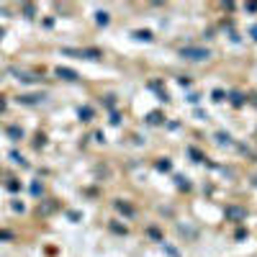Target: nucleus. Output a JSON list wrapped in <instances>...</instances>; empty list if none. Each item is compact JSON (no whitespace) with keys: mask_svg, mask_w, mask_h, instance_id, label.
<instances>
[{"mask_svg":"<svg viewBox=\"0 0 257 257\" xmlns=\"http://www.w3.org/2000/svg\"><path fill=\"white\" fill-rule=\"evenodd\" d=\"M232 103H234V106H242V95H237V93H234V95H232Z\"/></svg>","mask_w":257,"mask_h":257,"instance_id":"6","label":"nucleus"},{"mask_svg":"<svg viewBox=\"0 0 257 257\" xmlns=\"http://www.w3.org/2000/svg\"><path fill=\"white\" fill-rule=\"evenodd\" d=\"M149 123H160V113H152V116H149Z\"/></svg>","mask_w":257,"mask_h":257,"instance_id":"7","label":"nucleus"},{"mask_svg":"<svg viewBox=\"0 0 257 257\" xmlns=\"http://www.w3.org/2000/svg\"><path fill=\"white\" fill-rule=\"evenodd\" d=\"M214 100H224V93L221 90H214Z\"/></svg>","mask_w":257,"mask_h":257,"instance_id":"9","label":"nucleus"},{"mask_svg":"<svg viewBox=\"0 0 257 257\" xmlns=\"http://www.w3.org/2000/svg\"><path fill=\"white\" fill-rule=\"evenodd\" d=\"M229 216H237V218H239V216H242V211H239V208H229Z\"/></svg>","mask_w":257,"mask_h":257,"instance_id":"8","label":"nucleus"},{"mask_svg":"<svg viewBox=\"0 0 257 257\" xmlns=\"http://www.w3.org/2000/svg\"><path fill=\"white\" fill-rule=\"evenodd\" d=\"M252 34H255V39H257V29H252Z\"/></svg>","mask_w":257,"mask_h":257,"instance_id":"10","label":"nucleus"},{"mask_svg":"<svg viewBox=\"0 0 257 257\" xmlns=\"http://www.w3.org/2000/svg\"><path fill=\"white\" fill-rule=\"evenodd\" d=\"M134 36H136V39H144V41H149V39H152V34H149V31H136Z\"/></svg>","mask_w":257,"mask_h":257,"instance_id":"3","label":"nucleus"},{"mask_svg":"<svg viewBox=\"0 0 257 257\" xmlns=\"http://www.w3.org/2000/svg\"><path fill=\"white\" fill-rule=\"evenodd\" d=\"M98 23L106 26V23H108V13H98Z\"/></svg>","mask_w":257,"mask_h":257,"instance_id":"5","label":"nucleus"},{"mask_svg":"<svg viewBox=\"0 0 257 257\" xmlns=\"http://www.w3.org/2000/svg\"><path fill=\"white\" fill-rule=\"evenodd\" d=\"M180 54H183L185 59H193V62H201V59H208L211 57L208 49H201V46H185Z\"/></svg>","mask_w":257,"mask_h":257,"instance_id":"1","label":"nucleus"},{"mask_svg":"<svg viewBox=\"0 0 257 257\" xmlns=\"http://www.w3.org/2000/svg\"><path fill=\"white\" fill-rule=\"evenodd\" d=\"M57 75H59L62 80H77V72H72V69H67V67H59Z\"/></svg>","mask_w":257,"mask_h":257,"instance_id":"2","label":"nucleus"},{"mask_svg":"<svg viewBox=\"0 0 257 257\" xmlns=\"http://www.w3.org/2000/svg\"><path fill=\"white\" fill-rule=\"evenodd\" d=\"M90 116H93L90 108H83V111H80V118H83V121H90Z\"/></svg>","mask_w":257,"mask_h":257,"instance_id":"4","label":"nucleus"}]
</instances>
